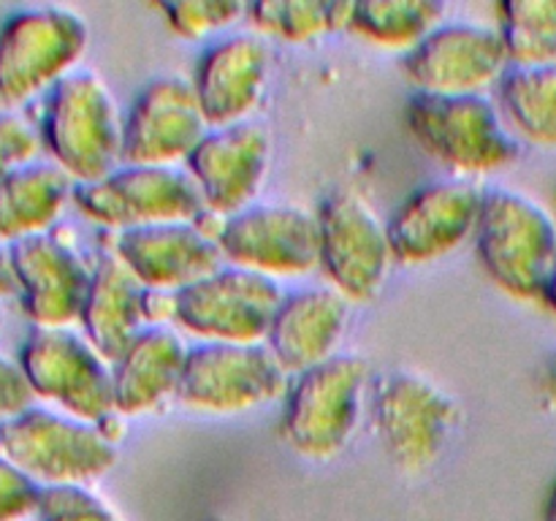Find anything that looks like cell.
Returning a JSON list of instances; mask_svg holds the SVG:
<instances>
[{
	"label": "cell",
	"mask_w": 556,
	"mask_h": 521,
	"mask_svg": "<svg viewBox=\"0 0 556 521\" xmlns=\"http://www.w3.org/2000/svg\"><path fill=\"white\" fill-rule=\"evenodd\" d=\"M188 351L174 326H144L112 361L117 416H141L177 396Z\"/></svg>",
	"instance_id": "cell-22"
},
{
	"label": "cell",
	"mask_w": 556,
	"mask_h": 521,
	"mask_svg": "<svg viewBox=\"0 0 556 521\" xmlns=\"http://www.w3.org/2000/svg\"><path fill=\"white\" fill-rule=\"evenodd\" d=\"M486 190L472 177H443L413 190L389 217L396 264L421 266L445 258L476 237Z\"/></svg>",
	"instance_id": "cell-13"
},
{
	"label": "cell",
	"mask_w": 556,
	"mask_h": 521,
	"mask_svg": "<svg viewBox=\"0 0 556 521\" xmlns=\"http://www.w3.org/2000/svg\"><path fill=\"white\" fill-rule=\"evenodd\" d=\"M546 521H556V483L548 494V505H546Z\"/></svg>",
	"instance_id": "cell-37"
},
{
	"label": "cell",
	"mask_w": 556,
	"mask_h": 521,
	"mask_svg": "<svg viewBox=\"0 0 556 521\" xmlns=\"http://www.w3.org/2000/svg\"><path fill=\"white\" fill-rule=\"evenodd\" d=\"M291 374L266 342H195L185 358L177 399L199 412H244L288 391Z\"/></svg>",
	"instance_id": "cell-10"
},
{
	"label": "cell",
	"mask_w": 556,
	"mask_h": 521,
	"mask_svg": "<svg viewBox=\"0 0 556 521\" xmlns=\"http://www.w3.org/2000/svg\"><path fill=\"white\" fill-rule=\"evenodd\" d=\"M369 367L356 353H334L293 374L282 407V434L307 459H334L356 434L369 391Z\"/></svg>",
	"instance_id": "cell-6"
},
{
	"label": "cell",
	"mask_w": 556,
	"mask_h": 521,
	"mask_svg": "<svg viewBox=\"0 0 556 521\" xmlns=\"http://www.w3.org/2000/svg\"><path fill=\"white\" fill-rule=\"evenodd\" d=\"M16 361L36 399L49 402L60 412L90 423H103L117 416L112 361L103 358L74 326H33L22 340Z\"/></svg>",
	"instance_id": "cell-8"
},
{
	"label": "cell",
	"mask_w": 556,
	"mask_h": 521,
	"mask_svg": "<svg viewBox=\"0 0 556 521\" xmlns=\"http://www.w3.org/2000/svg\"><path fill=\"white\" fill-rule=\"evenodd\" d=\"M204 109L185 76H155L125 112L123 163L179 166L210 130Z\"/></svg>",
	"instance_id": "cell-17"
},
{
	"label": "cell",
	"mask_w": 556,
	"mask_h": 521,
	"mask_svg": "<svg viewBox=\"0 0 556 521\" xmlns=\"http://www.w3.org/2000/svg\"><path fill=\"white\" fill-rule=\"evenodd\" d=\"M76 182L52 161H33L0 179V242L49 233L74 204Z\"/></svg>",
	"instance_id": "cell-24"
},
{
	"label": "cell",
	"mask_w": 556,
	"mask_h": 521,
	"mask_svg": "<svg viewBox=\"0 0 556 521\" xmlns=\"http://www.w3.org/2000/svg\"><path fill=\"white\" fill-rule=\"evenodd\" d=\"M114 253L147 291L179 293L223 266L217 233L201 220L155 223L119 231Z\"/></svg>",
	"instance_id": "cell-19"
},
{
	"label": "cell",
	"mask_w": 556,
	"mask_h": 521,
	"mask_svg": "<svg viewBox=\"0 0 556 521\" xmlns=\"http://www.w3.org/2000/svg\"><path fill=\"white\" fill-rule=\"evenodd\" d=\"M11 293H16V288H14V275H11L9 244L0 242V296H11Z\"/></svg>",
	"instance_id": "cell-34"
},
{
	"label": "cell",
	"mask_w": 556,
	"mask_h": 521,
	"mask_svg": "<svg viewBox=\"0 0 556 521\" xmlns=\"http://www.w3.org/2000/svg\"><path fill=\"white\" fill-rule=\"evenodd\" d=\"M407 125L418 144L459 177L497 171L519 157V139L489 92H413Z\"/></svg>",
	"instance_id": "cell-3"
},
{
	"label": "cell",
	"mask_w": 556,
	"mask_h": 521,
	"mask_svg": "<svg viewBox=\"0 0 556 521\" xmlns=\"http://www.w3.org/2000/svg\"><path fill=\"white\" fill-rule=\"evenodd\" d=\"M36 521H119L101 497L87 486L41 488Z\"/></svg>",
	"instance_id": "cell-30"
},
{
	"label": "cell",
	"mask_w": 556,
	"mask_h": 521,
	"mask_svg": "<svg viewBox=\"0 0 556 521\" xmlns=\"http://www.w3.org/2000/svg\"><path fill=\"white\" fill-rule=\"evenodd\" d=\"M144 302L147 288L114 250H106L92 264L90 288L79 318L81 334L103 358L117 361L119 353L147 326Z\"/></svg>",
	"instance_id": "cell-23"
},
{
	"label": "cell",
	"mask_w": 556,
	"mask_h": 521,
	"mask_svg": "<svg viewBox=\"0 0 556 521\" xmlns=\"http://www.w3.org/2000/svg\"><path fill=\"white\" fill-rule=\"evenodd\" d=\"M123 123L106 81L96 71L76 68L43 98L41 150L76 185L96 182L123 163Z\"/></svg>",
	"instance_id": "cell-1"
},
{
	"label": "cell",
	"mask_w": 556,
	"mask_h": 521,
	"mask_svg": "<svg viewBox=\"0 0 556 521\" xmlns=\"http://www.w3.org/2000/svg\"><path fill=\"white\" fill-rule=\"evenodd\" d=\"M351 298L334 285H307L286 293L266 345L288 374H302L331 358L351 320Z\"/></svg>",
	"instance_id": "cell-21"
},
{
	"label": "cell",
	"mask_w": 556,
	"mask_h": 521,
	"mask_svg": "<svg viewBox=\"0 0 556 521\" xmlns=\"http://www.w3.org/2000/svg\"><path fill=\"white\" fill-rule=\"evenodd\" d=\"M74 206L90 223L117 231L201 220L206 215L204 199L188 168L150 163H119L106 177L76 185Z\"/></svg>",
	"instance_id": "cell-9"
},
{
	"label": "cell",
	"mask_w": 556,
	"mask_h": 521,
	"mask_svg": "<svg viewBox=\"0 0 556 521\" xmlns=\"http://www.w3.org/2000/svg\"><path fill=\"white\" fill-rule=\"evenodd\" d=\"M161 9L168 27L185 38L212 36L248 14V5L233 0H182V3H163Z\"/></svg>",
	"instance_id": "cell-29"
},
{
	"label": "cell",
	"mask_w": 556,
	"mask_h": 521,
	"mask_svg": "<svg viewBox=\"0 0 556 521\" xmlns=\"http://www.w3.org/2000/svg\"><path fill=\"white\" fill-rule=\"evenodd\" d=\"M90 43V27L65 5H27L0 22V109L52 90L74 74Z\"/></svg>",
	"instance_id": "cell-5"
},
{
	"label": "cell",
	"mask_w": 556,
	"mask_h": 521,
	"mask_svg": "<svg viewBox=\"0 0 556 521\" xmlns=\"http://www.w3.org/2000/svg\"><path fill=\"white\" fill-rule=\"evenodd\" d=\"M369 416L391 461L407 472H421L448 445L459 405L418 369L394 367L369 383Z\"/></svg>",
	"instance_id": "cell-7"
},
{
	"label": "cell",
	"mask_w": 556,
	"mask_h": 521,
	"mask_svg": "<svg viewBox=\"0 0 556 521\" xmlns=\"http://www.w3.org/2000/svg\"><path fill=\"white\" fill-rule=\"evenodd\" d=\"M282 296L275 277L223 264L177 293L174 323L201 342H266Z\"/></svg>",
	"instance_id": "cell-11"
},
{
	"label": "cell",
	"mask_w": 556,
	"mask_h": 521,
	"mask_svg": "<svg viewBox=\"0 0 556 521\" xmlns=\"http://www.w3.org/2000/svg\"><path fill=\"white\" fill-rule=\"evenodd\" d=\"M41 486L0 456V521L36 519Z\"/></svg>",
	"instance_id": "cell-32"
},
{
	"label": "cell",
	"mask_w": 556,
	"mask_h": 521,
	"mask_svg": "<svg viewBox=\"0 0 556 521\" xmlns=\"http://www.w3.org/2000/svg\"><path fill=\"white\" fill-rule=\"evenodd\" d=\"M271 157L269 128L258 119L212 125L190 152L185 168L193 177L206 215L231 217L255 204Z\"/></svg>",
	"instance_id": "cell-16"
},
{
	"label": "cell",
	"mask_w": 556,
	"mask_h": 521,
	"mask_svg": "<svg viewBox=\"0 0 556 521\" xmlns=\"http://www.w3.org/2000/svg\"><path fill=\"white\" fill-rule=\"evenodd\" d=\"M9 255L16 298L33 326L65 329L79 323L92 266L81 260L74 244L49 231L11 244Z\"/></svg>",
	"instance_id": "cell-18"
},
{
	"label": "cell",
	"mask_w": 556,
	"mask_h": 521,
	"mask_svg": "<svg viewBox=\"0 0 556 521\" xmlns=\"http://www.w3.org/2000/svg\"><path fill=\"white\" fill-rule=\"evenodd\" d=\"M497 27L510 65L556 63V0H508Z\"/></svg>",
	"instance_id": "cell-27"
},
{
	"label": "cell",
	"mask_w": 556,
	"mask_h": 521,
	"mask_svg": "<svg viewBox=\"0 0 556 521\" xmlns=\"http://www.w3.org/2000/svg\"><path fill=\"white\" fill-rule=\"evenodd\" d=\"M497 103L521 139L556 147V63L510 65L497 85Z\"/></svg>",
	"instance_id": "cell-25"
},
{
	"label": "cell",
	"mask_w": 556,
	"mask_h": 521,
	"mask_svg": "<svg viewBox=\"0 0 556 521\" xmlns=\"http://www.w3.org/2000/svg\"><path fill=\"white\" fill-rule=\"evenodd\" d=\"M445 5L434 0H362L353 5L351 30L378 47L413 49L443 22Z\"/></svg>",
	"instance_id": "cell-26"
},
{
	"label": "cell",
	"mask_w": 556,
	"mask_h": 521,
	"mask_svg": "<svg viewBox=\"0 0 556 521\" xmlns=\"http://www.w3.org/2000/svg\"><path fill=\"white\" fill-rule=\"evenodd\" d=\"M476 250L486 275L521 302H541L556 266V217L546 204L516 188L483 193Z\"/></svg>",
	"instance_id": "cell-2"
},
{
	"label": "cell",
	"mask_w": 556,
	"mask_h": 521,
	"mask_svg": "<svg viewBox=\"0 0 556 521\" xmlns=\"http://www.w3.org/2000/svg\"><path fill=\"white\" fill-rule=\"evenodd\" d=\"M543 383H546L548 396L556 402V351L546 358V367H543Z\"/></svg>",
	"instance_id": "cell-35"
},
{
	"label": "cell",
	"mask_w": 556,
	"mask_h": 521,
	"mask_svg": "<svg viewBox=\"0 0 556 521\" xmlns=\"http://www.w3.org/2000/svg\"><path fill=\"white\" fill-rule=\"evenodd\" d=\"M33 402H36V394H33L20 361L0 353V421L20 416L27 407H33Z\"/></svg>",
	"instance_id": "cell-33"
},
{
	"label": "cell",
	"mask_w": 556,
	"mask_h": 521,
	"mask_svg": "<svg viewBox=\"0 0 556 521\" xmlns=\"http://www.w3.org/2000/svg\"><path fill=\"white\" fill-rule=\"evenodd\" d=\"M541 302L546 304L548 309H552V313H554V318H556V266H554L552 277H548V282H546V291H543V298H541Z\"/></svg>",
	"instance_id": "cell-36"
},
{
	"label": "cell",
	"mask_w": 556,
	"mask_h": 521,
	"mask_svg": "<svg viewBox=\"0 0 556 521\" xmlns=\"http://www.w3.org/2000/svg\"><path fill=\"white\" fill-rule=\"evenodd\" d=\"M315 215L320 269L351 302H369L383 288L391 264H396L389 242V223L353 190H334L326 195Z\"/></svg>",
	"instance_id": "cell-12"
},
{
	"label": "cell",
	"mask_w": 556,
	"mask_h": 521,
	"mask_svg": "<svg viewBox=\"0 0 556 521\" xmlns=\"http://www.w3.org/2000/svg\"><path fill=\"white\" fill-rule=\"evenodd\" d=\"M41 155V136L38 125L22 112L0 109V179L9 177L14 168L27 166Z\"/></svg>",
	"instance_id": "cell-31"
},
{
	"label": "cell",
	"mask_w": 556,
	"mask_h": 521,
	"mask_svg": "<svg viewBox=\"0 0 556 521\" xmlns=\"http://www.w3.org/2000/svg\"><path fill=\"white\" fill-rule=\"evenodd\" d=\"M223 258L266 277H299L320 266L318 215L293 204H250L217 226Z\"/></svg>",
	"instance_id": "cell-14"
},
{
	"label": "cell",
	"mask_w": 556,
	"mask_h": 521,
	"mask_svg": "<svg viewBox=\"0 0 556 521\" xmlns=\"http://www.w3.org/2000/svg\"><path fill=\"white\" fill-rule=\"evenodd\" d=\"M0 456L47 486H87L117 461V445L101 423L52 407H27L0 421Z\"/></svg>",
	"instance_id": "cell-4"
},
{
	"label": "cell",
	"mask_w": 556,
	"mask_h": 521,
	"mask_svg": "<svg viewBox=\"0 0 556 521\" xmlns=\"http://www.w3.org/2000/svg\"><path fill=\"white\" fill-rule=\"evenodd\" d=\"M248 14L261 33L286 41H313L331 30L329 3L315 0H269L248 5Z\"/></svg>",
	"instance_id": "cell-28"
},
{
	"label": "cell",
	"mask_w": 556,
	"mask_h": 521,
	"mask_svg": "<svg viewBox=\"0 0 556 521\" xmlns=\"http://www.w3.org/2000/svg\"><path fill=\"white\" fill-rule=\"evenodd\" d=\"M508 68V49L500 27L470 20L440 22L405 60L416 90L438 96L489 92Z\"/></svg>",
	"instance_id": "cell-15"
},
{
	"label": "cell",
	"mask_w": 556,
	"mask_h": 521,
	"mask_svg": "<svg viewBox=\"0 0 556 521\" xmlns=\"http://www.w3.org/2000/svg\"><path fill=\"white\" fill-rule=\"evenodd\" d=\"M269 65V43L261 33H231L215 38L201 52L190 79L210 125L250 119L264 98Z\"/></svg>",
	"instance_id": "cell-20"
}]
</instances>
